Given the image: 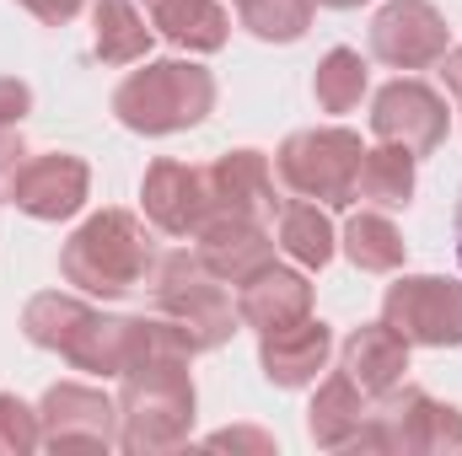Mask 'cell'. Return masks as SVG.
<instances>
[{
  "mask_svg": "<svg viewBox=\"0 0 462 456\" xmlns=\"http://www.w3.org/2000/svg\"><path fill=\"white\" fill-rule=\"evenodd\" d=\"M32 108V92H27V81H16V76H0V123H22Z\"/></svg>",
  "mask_w": 462,
  "mask_h": 456,
  "instance_id": "f546056e",
  "label": "cell"
},
{
  "mask_svg": "<svg viewBox=\"0 0 462 456\" xmlns=\"http://www.w3.org/2000/svg\"><path fill=\"white\" fill-rule=\"evenodd\" d=\"M194 252H199V263L221 279V285H242L247 274H258L263 263H274V242H269V231L263 221H253V215H205L199 231H194Z\"/></svg>",
  "mask_w": 462,
  "mask_h": 456,
  "instance_id": "4fadbf2b",
  "label": "cell"
},
{
  "mask_svg": "<svg viewBox=\"0 0 462 456\" xmlns=\"http://www.w3.org/2000/svg\"><path fill=\"white\" fill-rule=\"evenodd\" d=\"M22 161H27V145H22V134H16V123H0V199H5V188H11V178L22 172Z\"/></svg>",
  "mask_w": 462,
  "mask_h": 456,
  "instance_id": "f1b7e54d",
  "label": "cell"
},
{
  "mask_svg": "<svg viewBox=\"0 0 462 456\" xmlns=\"http://www.w3.org/2000/svg\"><path fill=\"white\" fill-rule=\"evenodd\" d=\"M452 129L447 114V97L430 92L425 81H387L371 103V134L387 140V145H403L409 156H430Z\"/></svg>",
  "mask_w": 462,
  "mask_h": 456,
  "instance_id": "30bf717a",
  "label": "cell"
},
{
  "mask_svg": "<svg viewBox=\"0 0 462 456\" xmlns=\"http://www.w3.org/2000/svg\"><path fill=\"white\" fill-rule=\"evenodd\" d=\"M151 27H162V38H172L189 54H216L226 49L231 16L216 0H145Z\"/></svg>",
  "mask_w": 462,
  "mask_h": 456,
  "instance_id": "d6986e66",
  "label": "cell"
},
{
  "mask_svg": "<svg viewBox=\"0 0 462 456\" xmlns=\"http://www.w3.org/2000/svg\"><path fill=\"white\" fill-rule=\"evenodd\" d=\"M339 370L365 397H387L409 370V339L393 323H360L339 349Z\"/></svg>",
  "mask_w": 462,
  "mask_h": 456,
  "instance_id": "e0dca14e",
  "label": "cell"
},
{
  "mask_svg": "<svg viewBox=\"0 0 462 456\" xmlns=\"http://www.w3.org/2000/svg\"><path fill=\"white\" fill-rule=\"evenodd\" d=\"M16 5H27V11H32L43 27H65V22H70V16H76L87 0H16Z\"/></svg>",
  "mask_w": 462,
  "mask_h": 456,
  "instance_id": "1f68e13d",
  "label": "cell"
},
{
  "mask_svg": "<svg viewBox=\"0 0 462 456\" xmlns=\"http://www.w3.org/2000/svg\"><path fill=\"white\" fill-rule=\"evenodd\" d=\"M87 301H76V296H60V290H43V296H32L27 306H22V333L27 343H38V349H65L70 333L87 323Z\"/></svg>",
  "mask_w": 462,
  "mask_h": 456,
  "instance_id": "cb8c5ba5",
  "label": "cell"
},
{
  "mask_svg": "<svg viewBox=\"0 0 462 456\" xmlns=\"http://www.w3.org/2000/svg\"><path fill=\"white\" fill-rule=\"evenodd\" d=\"M452 236H457V263H462V194H457V210H452Z\"/></svg>",
  "mask_w": 462,
  "mask_h": 456,
  "instance_id": "836d02e7",
  "label": "cell"
},
{
  "mask_svg": "<svg viewBox=\"0 0 462 456\" xmlns=\"http://www.w3.org/2000/svg\"><path fill=\"white\" fill-rule=\"evenodd\" d=\"M60 274L87 296H129L145 274H156V247L145 221L129 210H97L65 242Z\"/></svg>",
  "mask_w": 462,
  "mask_h": 456,
  "instance_id": "6da1fadb",
  "label": "cell"
},
{
  "mask_svg": "<svg viewBox=\"0 0 462 456\" xmlns=\"http://www.w3.org/2000/svg\"><path fill=\"white\" fill-rule=\"evenodd\" d=\"M447 49V16L430 0H387L371 16V54L393 70H430Z\"/></svg>",
  "mask_w": 462,
  "mask_h": 456,
  "instance_id": "9c48e42d",
  "label": "cell"
},
{
  "mask_svg": "<svg viewBox=\"0 0 462 456\" xmlns=\"http://www.w3.org/2000/svg\"><path fill=\"white\" fill-rule=\"evenodd\" d=\"M382 323H393L409 343L457 349L462 343V279L441 274H403L382 296Z\"/></svg>",
  "mask_w": 462,
  "mask_h": 456,
  "instance_id": "52a82bcc",
  "label": "cell"
},
{
  "mask_svg": "<svg viewBox=\"0 0 462 456\" xmlns=\"http://www.w3.org/2000/svg\"><path fill=\"white\" fill-rule=\"evenodd\" d=\"M156 306L162 317H172L194 349H221L236 333V312L221 279L199 263V252H167L156 258Z\"/></svg>",
  "mask_w": 462,
  "mask_h": 456,
  "instance_id": "8992f818",
  "label": "cell"
},
{
  "mask_svg": "<svg viewBox=\"0 0 462 456\" xmlns=\"http://www.w3.org/2000/svg\"><path fill=\"white\" fill-rule=\"evenodd\" d=\"M360 134L355 129H296L274 150V172L296 199L312 205H349L355 199V172H360Z\"/></svg>",
  "mask_w": 462,
  "mask_h": 456,
  "instance_id": "5b68a950",
  "label": "cell"
},
{
  "mask_svg": "<svg viewBox=\"0 0 462 456\" xmlns=\"http://www.w3.org/2000/svg\"><path fill=\"white\" fill-rule=\"evenodd\" d=\"M92 43L103 65H140L151 54V27L134 0H97L92 5Z\"/></svg>",
  "mask_w": 462,
  "mask_h": 456,
  "instance_id": "7402d4cb",
  "label": "cell"
},
{
  "mask_svg": "<svg viewBox=\"0 0 462 456\" xmlns=\"http://www.w3.org/2000/svg\"><path fill=\"white\" fill-rule=\"evenodd\" d=\"M441 76H447V92L462 97V49H447L441 54Z\"/></svg>",
  "mask_w": 462,
  "mask_h": 456,
  "instance_id": "d6a6232c",
  "label": "cell"
},
{
  "mask_svg": "<svg viewBox=\"0 0 462 456\" xmlns=\"http://www.w3.org/2000/svg\"><path fill=\"white\" fill-rule=\"evenodd\" d=\"M312 97H318L323 114H349V108H360V97H365V59H360L355 49H328V54L318 59Z\"/></svg>",
  "mask_w": 462,
  "mask_h": 456,
  "instance_id": "484cf974",
  "label": "cell"
},
{
  "mask_svg": "<svg viewBox=\"0 0 462 456\" xmlns=\"http://www.w3.org/2000/svg\"><path fill=\"white\" fill-rule=\"evenodd\" d=\"M205 446H216V451H274V435H263V430H221V435H210Z\"/></svg>",
  "mask_w": 462,
  "mask_h": 456,
  "instance_id": "4dcf8cb0",
  "label": "cell"
},
{
  "mask_svg": "<svg viewBox=\"0 0 462 456\" xmlns=\"http://www.w3.org/2000/svg\"><path fill=\"white\" fill-rule=\"evenodd\" d=\"M76 370H92V376H124L129 370V317H103V312H87V323L70 333V343L60 349Z\"/></svg>",
  "mask_w": 462,
  "mask_h": 456,
  "instance_id": "44dd1931",
  "label": "cell"
},
{
  "mask_svg": "<svg viewBox=\"0 0 462 456\" xmlns=\"http://www.w3.org/2000/svg\"><path fill=\"white\" fill-rule=\"evenodd\" d=\"M140 205L145 221L167 236H194L199 221L210 215V188H205V167H183V161H151L140 178Z\"/></svg>",
  "mask_w": 462,
  "mask_h": 456,
  "instance_id": "7c38bea8",
  "label": "cell"
},
{
  "mask_svg": "<svg viewBox=\"0 0 462 456\" xmlns=\"http://www.w3.org/2000/svg\"><path fill=\"white\" fill-rule=\"evenodd\" d=\"M205 188H210V215H253V221H269L280 210V194H274V172H269V156L258 150H226L205 167Z\"/></svg>",
  "mask_w": 462,
  "mask_h": 456,
  "instance_id": "5bb4252c",
  "label": "cell"
},
{
  "mask_svg": "<svg viewBox=\"0 0 462 456\" xmlns=\"http://www.w3.org/2000/svg\"><path fill=\"white\" fill-rule=\"evenodd\" d=\"M43 446V424L38 414L16 397V392H0V456H27Z\"/></svg>",
  "mask_w": 462,
  "mask_h": 456,
  "instance_id": "83f0119b",
  "label": "cell"
},
{
  "mask_svg": "<svg viewBox=\"0 0 462 456\" xmlns=\"http://www.w3.org/2000/svg\"><path fill=\"white\" fill-rule=\"evenodd\" d=\"M312 5L318 0H236V16L263 43H296L312 27Z\"/></svg>",
  "mask_w": 462,
  "mask_h": 456,
  "instance_id": "4316f807",
  "label": "cell"
},
{
  "mask_svg": "<svg viewBox=\"0 0 462 456\" xmlns=\"http://www.w3.org/2000/svg\"><path fill=\"white\" fill-rule=\"evenodd\" d=\"M43 446L49 451H108L118 446V408L81 381H54L38 403Z\"/></svg>",
  "mask_w": 462,
  "mask_h": 456,
  "instance_id": "ba28073f",
  "label": "cell"
},
{
  "mask_svg": "<svg viewBox=\"0 0 462 456\" xmlns=\"http://www.w3.org/2000/svg\"><path fill=\"white\" fill-rule=\"evenodd\" d=\"M371 408H376V397H365L345 370H334V376L318 387L312 408H307V435H312L323 451H349V446H355V435L365 430Z\"/></svg>",
  "mask_w": 462,
  "mask_h": 456,
  "instance_id": "ac0fdd59",
  "label": "cell"
},
{
  "mask_svg": "<svg viewBox=\"0 0 462 456\" xmlns=\"http://www.w3.org/2000/svg\"><path fill=\"white\" fill-rule=\"evenodd\" d=\"M216 108V76L194 59H156L129 70L114 92V118L134 134H178Z\"/></svg>",
  "mask_w": 462,
  "mask_h": 456,
  "instance_id": "3957f363",
  "label": "cell"
},
{
  "mask_svg": "<svg viewBox=\"0 0 462 456\" xmlns=\"http://www.w3.org/2000/svg\"><path fill=\"white\" fill-rule=\"evenodd\" d=\"M345 252L360 274H393L403 263L409 242H403V231L393 226L382 210H360V215H349V226H345Z\"/></svg>",
  "mask_w": 462,
  "mask_h": 456,
  "instance_id": "603a6c76",
  "label": "cell"
},
{
  "mask_svg": "<svg viewBox=\"0 0 462 456\" xmlns=\"http://www.w3.org/2000/svg\"><path fill=\"white\" fill-rule=\"evenodd\" d=\"M280 247L301 269H323L334 258V226L318 205H280Z\"/></svg>",
  "mask_w": 462,
  "mask_h": 456,
  "instance_id": "d4e9b609",
  "label": "cell"
},
{
  "mask_svg": "<svg viewBox=\"0 0 462 456\" xmlns=\"http://www.w3.org/2000/svg\"><path fill=\"white\" fill-rule=\"evenodd\" d=\"M318 5H334V11H349V5H365V0H318Z\"/></svg>",
  "mask_w": 462,
  "mask_h": 456,
  "instance_id": "e575fe53",
  "label": "cell"
},
{
  "mask_svg": "<svg viewBox=\"0 0 462 456\" xmlns=\"http://www.w3.org/2000/svg\"><path fill=\"white\" fill-rule=\"evenodd\" d=\"M87 194H92V172H87V161L70 156V150L27 156L22 172H16L11 188H5V199H11L22 215H32V221H70V215H81Z\"/></svg>",
  "mask_w": 462,
  "mask_h": 456,
  "instance_id": "8fae6325",
  "label": "cell"
},
{
  "mask_svg": "<svg viewBox=\"0 0 462 456\" xmlns=\"http://www.w3.org/2000/svg\"><path fill=\"white\" fill-rule=\"evenodd\" d=\"M194 430V381L189 360L129 365L118 392V446L134 456L178 451Z\"/></svg>",
  "mask_w": 462,
  "mask_h": 456,
  "instance_id": "7a4b0ae2",
  "label": "cell"
},
{
  "mask_svg": "<svg viewBox=\"0 0 462 456\" xmlns=\"http://www.w3.org/2000/svg\"><path fill=\"white\" fill-rule=\"evenodd\" d=\"M349 451H462V414L452 403H436L425 387L398 381L387 397H376Z\"/></svg>",
  "mask_w": 462,
  "mask_h": 456,
  "instance_id": "277c9868",
  "label": "cell"
},
{
  "mask_svg": "<svg viewBox=\"0 0 462 456\" xmlns=\"http://www.w3.org/2000/svg\"><path fill=\"white\" fill-rule=\"evenodd\" d=\"M414 161L420 156H409L403 145H376V150H365L360 156V172H355V199H365V205H376V210H403L409 199H414Z\"/></svg>",
  "mask_w": 462,
  "mask_h": 456,
  "instance_id": "ffe728a7",
  "label": "cell"
},
{
  "mask_svg": "<svg viewBox=\"0 0 462 456\" xmlns=\"http://www.w3.org/2000/svg\"><path fill=\"white\" fill-rule=\"evenodd\" d=\"M328 354H334V333L318 317H301L291 328L258 333V365H263V376L274 387H312L318 370L328 365Z\"/></svg>",
  "mask_w": 462,
  "mask_h": 456,
  "instance_id": "2e32d148",
  "label": "cell"
},
{
  "mask_svg": "<svg viewBox=\"0 0 462 456\" xmlns=\"http://www.w3.org/2000/svg\"><path fill=\"white\" fill-rule=\"evenodd\" d=\"M236 317L258 333H274V328H291L301 317H312V285L296 274V269H280V263H263L258 274H247L236 285Z\"/></svg>",
  "mask_w": 462,
  "mask_h": 456,
  "instance_id": "9a60e30c",
  "label": "cell"
}]
</instances>
